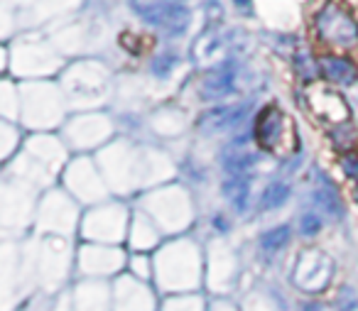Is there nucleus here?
<instances>
[{"mask_svg":"<svg viewBox=\"0 0 358 311\" xmlns=\"http://www.w3.org/2000/svg\"><path fill=\"white\" fill-rule=\"evenodd\" d=\"M312 201L317 211L327 213L329 218H341L343 216V203L336 194V187L324 177L322 172L314 174V189H312Z\"/></svg>","mask_w":358,"mask_h":311,"instance_id":"423d86ee","label":"nucleus"},{"mask_svg":"<svg viewBox=\"0 0 358 311\" xmlns=\"http://www.w3.org/2000/svg\"><path fill=\"white\" fill-rule=\"evenodd\" d=\"M289 198V187L282 182H273L263 194V208L265 211H273V208H280L285 201Z\"/></svg>","mask_w":358,"mask_h":311,"instance_id":"f8f14e48","label":"nucleus"},{"mask_svg":"<svg viewBox=\"0 0 358 311\" xmlns=\"http://www.w3.org/2000/svg\"><path fill=\"white\" fill-rule=\"evenodd\" d=\"M343 172L348 174V177H358V157L356 154H348V157H343Z\"/></svg>","mask_w":358,"mask_h":311,"instance_id":"f3484780","label":"nucleus"},{"mask_svg":"<svg viewBox=\"0 0 358 311\" xmlns=\"http://www.w3.org/2000/svg\"><path fill=\"white\" fill-rule=\"evenodd\" d=\"M287 240H289V226H278V228H270V231L263 233L260 245H263V250H268V252H278L287 245Z\"/></svg>","mask_w":358,"mask_h":311,"instance_id":"9b49d317","label":"nucleus"},{"mask_svg":"<svg viewBox=\"0 0 358 311\" xmlns=\"http://www.w3.org/2000/svg\"><path fill=\"white\" fill-rule=\"evenodd\" d=\"M236 86V66L219 64L211 71H206L199 81V96L204 101H216L221 96H229Z\"/></svg>","mask_w":358,"mask_h":311,"instance_id":"39448f33","label":"nucleus"},{"mask_svg":"<svg viewBox=\"0 0 358 311\" xmlns=\"http://www.w3.org/2000/svg\"><path fill=\"white\" fill-rule=\"evenodd\" d=\"M294 69H297V74L302 76L304 81H312V79H317V74L322 71V66H319L309 55L299 52V55H294Z\"/></svg>","mask_w":358,"mask_h":311,"instance_id":"4468645a","label":"nucleus"},{"mask_svg":"<svg viewBox=\"0 0 358 311\" xmlns=\"http://www.w3.org/2000/svg\"><path fill=\"white\" fill-rule=\"evenodd\" d=\"M319 66H322V76H327L331 84L348 86L358 79V66L353 64L351 59H346V57L327 55V57H322Z\"/></svg>","mask_w":358,"mask_h":311,"instance_id":"0eeeda50","label":"nucleus"},{"mask_svg":"<svg viewBox=\"0 0 358 311\" xmlns=\"http://www.w3.org/2000/svg\"><path fill=\"white\" fill-rule=\"evenodd\" d=\"M356 311H358V309H356Z\"/></svg>","mask_w":358,"mask_h":311,"instance_id":"aec40b11","label":"nucleus"},{"mask_svg":"<svg viewBox=\"0 0 358 311\" xmlns=\"http://www.w3.org/2000/svg\"><path fill=\"white\" fill-rule=\"evenodd\" d=\"M255 159L258 157L250 150H245V140H236V143H231L229 150H224L221 162H224L229 174H245V169L253 167Z\"/></svg>","mask_w":358,"mask_h":311,"instance_id":"6e6552de","label":"nucleus"},{"mask_svg":"<svg viewBox=\"0 0 358 311\" xmlns=\"http://www.w3.org/2000/svg\"><path fill=\"white\" fill-rule=\"evenodd\" d=\"M221 50H224V37L204 35V37H199V42L194 45V57L199 62H209V59H214L216 55H221Z\"/></svg>","mask_w":358,"mask_h":311,"instance_id":"9d476101","label":"nucleus"},{"mask_svg":"<svg viewBox=\"0 0 358 311\" xmlns=\"http://www.w3.org/2000/svg\"><path fill=\"white\" fill-rule=\"evenodd\" d=\"M179 66V57L177 55H159L152 59V64H150V69H152L155 76H159V79H167L169 74H172L174 69Z\"/></svg>","mask_w":358,"mask_h":311,"instance_id":"ddd939ff","label":"nucleus"},{"mask_svg":"<svg viewBox=\"0 0 358 311\" xmlns=\"http://www.w3.org/2000/svg\"><path fill=\"white\" fill-rule=\"evenodd\" d=\"M133 13L148 25L167 32V35H182L189 27V10L177 0H130Z\"/></svg>","mask_w":358,"mask_h":311,"instance_id":"f257e3e1","label":"nucleus"},{"mask_svg":"<svg viewBox=\"0 0 358 311\" xmlns=\"http://www.w3.org/2000/svg\"><path fill=\"white\" fill-rule=\"evenodd\" d=\"M331 143L336 145L338 150H348V147H353V145L358 143V133L353 128H336V130H331Z\"/></svg>","mask_w":358,"mask_h":311,"instance_id":"2eb2a0df","label":"nucleus"},{"mask_svg":"<svg viewBox=\"0 0 358 311\" xmlns=\"http://www.w3.org/2000/svg\"><path fill=\"white\" fill-rule=\"evenodd\" d=\"M285 133V113L278 106H268L255 118V140L263 150H275Z\"/></svg>","mask_w":358,"mask_h":311,"instance_id":"20e7f679","label":"nucleus"},{"mask_svg":"<svg viewBox=\"0 0 358 311\" xmlns=\"http://www.w3.org/2000/svg\"><path fill=\"white\" fill-rule=\"evenodd\" d=\"M356 194H358V191H356Z\"/></svg>","mask_w":358,"mask_h":311,"instance_id":"6ab92c4d","label":"nucleus"},{"mask_svg":"<svg viewBox=\"0 0 358 311\" xmlns=\"http://www.w3.org/2000/svg\"><path fill=\"white\" fill-rule=\"evenodd\" d=\"M250 106L248 103H236V106H219V108H211L196 120V130H199L204 138L219 133H229L236 125H241L248 115Z\"/></svg>","mask_w":358,"mask_h":311,"instance_id":"7ed1b4c3","label":"nucleus"},{"mask_svg":"<svg viewBox=\"0 0 358 311\" xmlns=\"http://www.w3.org/2000/svg\"><path fill=\"white\" fill-rule=\"evenodd\" d=\"M234 3H236L238 8H248V6H250V0H234Z\"/></svg>","mask_w":358,"mask_h":311,"instance_id":"a211bd4d","label":"nucleus"},{"mask_svg":"<svg viewBox=\"0 0 358 311\" xmlns=\"http://www.w3.org/2000/svg\"><path fill=\"white\" fill-rule=\"evenodd\" d=\"M317 32L324 42L334 47H343V50H353L358 47V22L343 10L336 3H329L317 13Z\"/></svg>","mask_w":358,"mask_h":311,"instance_id":"f03ea898","label":"nucleus"},{"mask_svg":"<svg viewBox=\"0 0 358 311\" xmlns=\"http://www.w3.org/2000/svg\"><path fill=\"white\" fill-rule=\"evenodd\" d=\"M248 194H250V182L245 174H231L224 182V196L234 211H238V213L245 211V206H248Z\"/></svg>","mask_w":358,"mask_h":311,"instance_id":"1a4fd4ad","label":"nucleus"},{"mask_svg":"<svg viewBox=\"0 0 358 311\" xmlns=\"http://www.w3.org/2000/svg\"><path fill=\"white\" fill-rule=\"evenodd\" d=\"M302 236H317L319 228H322V221H319V216H314V213H307V216H302Z\"/></svg>","mask_w":358,"mask_h":311,"instance_id":"dca6fc26","label":"nucleus"}]
</instances>
